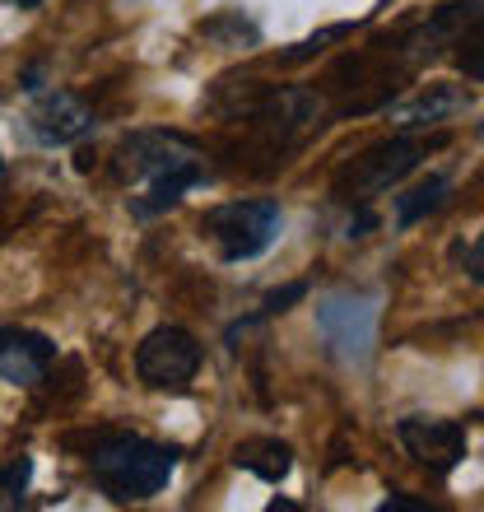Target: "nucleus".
<instances>
[{
  "mask_svg": "<svg viewBox=\"0 0 484 512\" xmlns=\"http://www.w3.org/2000/svg\"><path fill=\"white\" fill-rule=\"evenodd\" d=\"M401 447L410 457L433 475H447L457 471L461 457H466V429H461L457 419H424V415H410L401 419V429H396Z\"/></svg>",
  "mask_w": 484,
  "mask_h": 512,
  "instance_id": "obj_7",
  "label": "nucleus"
},
{
  "mask_svg": "<svg viewBox=\"0 0 484 512\" xmlns=\"http://www.w3.org/2000/svg\"><path fill=\"white\" fill-rule=\"evenodd\" d=\"M266 508H270V512H298V503H289V499H270Z\"/></svg>",
  "mask_w": 484,
  "mask_h": 512,
  "instance_id": "obj_19",
  "label": "nucleus"
},
{
  "mask_svg": "<svg viewBox=\"0 0 484 512\" xmlns=\"http://www.w3.org/2000/svg\"><path fill=\"white\" fill-rule=\"evenodd\" d=\"M447 191H452L447 177H424L419 187H410L405 196H396V224L410 229V224H419L424 215H433V210L447 201Z\"/></svg>",
  "mask_w": 484,
  "mask_h": 512,
  "instance_id": "obj_13",
  "label": "nucleus"
},
{
  "mask_svg": "<svg viewBox=\"0 0 484 512\" xmlns=\"http://www.w3.org/2000/svg\"><path fill=\"white\" fill-rule=\"evenodd\" d=\"M303 294H308V284H289L284 294H270L261 312H266V317H275V312H284V303H294V298H303Z\"/></svg>",
  "mask_w": 484,
  "mask_h": 512,
  "instance_id": "obj_18",
  "label": "nucleus"
},
{
  "mask_svg": "<svg viewBox=\"0 0 484 512\" xmlns=\"http://www.w3.org/2000/svg\"><path fill=\"white\" fill-rule=\"evenodd\" d=\"M461 52H457V66L466 80H480L484 84V38H461L457 42Z\"/></svg>",
  "mask_w": 484,
  "mask_h": 512,
  "instance_id": "obj_16",
  "label": "nucleus"
},
{
  "mask_svg": "<svg viewBox=\"0 0 484 512\" xmlns=\"http://www.w3.org/2000/svg\"><path fill=\"white\" fill-rule=\"evenodd\" d=\"M177 471V447L149 443L135 433H108L89 452V475L112 503L154 499Z\"/></svg>",
  "mask_w": 484,
  "mask_h": 512,
  "instance_id": "obj_2",
  "label": "nucleus"
},
{
  "mask_svg": "<svg viewBox=\"0 0 484 512\" xmlns=\"http://www.w3.org/2000/svg\"><path fill=\"white\" fill-rule=\"evenodd\" d=\"M475 28H484V0H447V5L433 10V19L405 47H415V61H419V56L438 52V42H461L471 38Z\"/></svg>",
  "mask_w": 484,
  "mask_h": 512,
  "instance_id": "obj_10",
  "label": "nucleus"
},
{
  "mask_svg": "<svg viewBox=\"0 0 484 512\" xmlns=\"http://www.w3.org/2000/svg\"><path fill=\"white\" fill-rule=\"evenodd\" d=\"M233 466L261 475L270 485H280L284 475L294 471V452H289V443H280V438H247V443L233 447Z\"/></svg>",
  "mask_w": 484,
  "mask_h": 512,
  "instance_id": "obj_12",
  "label": "nucleus"
},
{
  "mask_svg": "<svg viewBox=\"0 0 484 512\" xmlns=\"http://www.w3.org/2000/svg\"><path fill=\"white\" fill-rule=\"evenodd\" d=\"M14 5H19V10H38L42 0H14Z\"/></svg>",
  "mask_w": 484,
  "mask_h": 512,
  "instance_id": "obj_20",
  "label": "nucleus"
},
{
  "mask_svg": "<svg viewBox=\"0 0 484 512\" xmlns=\"http://www.w3.org/2000/svg\"><path fill=\"white\" fill-rule=\"evenodd\" d=\"M28 126H33V135H38L42 145H75V140H84V135H94L98 117L80 94L52 89V94H42L38 103H33Z\"/></svg>",
  "mask_w": 484,
  "mask_h": 512,
  "instance_id": "obj_8",
  "label": "nucleus"
},
{
  "mask_svg": "<svg viewBox=\"0 0 484 512\" xmlns=\"http://www.w3.org/2000/svg\"><path fill=\"white\" fill-rule=\"evenodd\" d=\"M28 480H33V461H28V457L5 461V475H0V503H5L10 512L19 508V503H24Z\"/></svg>",
  "mask_w": 484,
  "mask_h": 512,
  "instance_id": "obj_14",
  "label": "nucleus"
},
{
  "mask_svg": "<svg viewBox=\"0 0 484 512\" xmlns=\"http://www.w3.org/2000/svg\"><path fill=\"white\" fill-rule=\"evenodd\" d=\"M201 373V345L182 326H154L135 350V378L149 391H187Z\"/></svg>",
  "mask_w": 484,
  "mask_h": 512,
  "instance_id": "obj_5",
  "label": "nucleus"
},
{
  "mask_svg": "<svg viewBox=\"0 0 484 512\" xmlns=\"http://www.w3.org/2000/svg\"><path fill=\"white\" fill-rule=\"evenodd\" d=\"M382 512H433V503L410 499V494H387V499H382Z\"/></svg>",
  "mask_w": 484,
  "mask_h": 512,
  "instance_id": "obj_17",
  "label": "nucleus"
},
{
  "mask_svg": "<svg viewBox=\"0 0 484 512\" xmlns=\"http://www.w3.org/2000/svg\"><path fill=\"white\" fill-rule=\"evenodd\" d=\"M433 145L443 140H415V135H396V140H382V145L363 149L354 163H345L336 177V196L354 205H368L373 196L391 191L401 177H410L419 168V159L429 154Z\"/></svg>",
  "mask_w": 484,
  "mask_h": 512,
  "instance_id": "obj_3",
  "label": "nucleus"
},
{
  "mask_svg": "<svg viewBox=\"0 0 484 512\" xmlns=\"http://www.w3.org/2000/svg\"><path fill=\"white\" fill-rule=\"evenodd\" d=\"M466 103H471V94H461L457 84H429L424 94H415V98H405V103H396V108H391V122L405 126V131H415V126L443 122V117L461 112Z\"/></svg>",
  "mask_w": 484,
  "mask_h": 512,
  "instance_id": "obj_11",
  "label": "nucleus"
},
{
  "mask_svg": "<svg viewBox=\"0 0 484 512\" xmlns=\"http://www.w3.org/2000/svg\"><path fill=\"white\" fill-rule=\"evenodd\" d=\"M452 261H457V266L466 270L475 284H484V233H480V238H471V243L452 247Z\"/></svg>",
  "mask_w": 484,
  "mask_h": 512,
  "instance_id": "obj_15",
  "label": "nucleus"
},
{
  "mask_svg": "<svg viewBox=\"0 0 484 512\" xmlns=\"http://www.w3.org/2000/svg\"><path fill=\"white\" fill-rule=\"evenodd\" d=\"M480 140H484V122H480Z\"/></svg>",
  "mask_w": 484,
  "mask_h": 512,
  "instance_id": "obj_21",
  "label": "nucleus"
},
{
  "mask_svg": "<svg viewBox=\"0 0 484 512\" xmlns=\"http://www.w3.org/2000/svg\"><path fill=\"white\" fill-rule=\"evenodd\" d=\"M56 359V345L42 331H24V326H5L0 336V378L10 387H33L47 378V368Z\"/></svg>",
  "mask_w": 484,
  "mask_h": 512,
  "instance_id": "obj_9",
  "label": "nucleus"
},
{
  "mask_svg": "<svg viewBox=\"0 0 484 512\" xmlns=\"http://www.w3.org/2000/svg\"><path fill=\"white\" fill-rule=\"evenodd\" d=\"M317 326H322V340L331 345L336 359H368L373 350V331H377V308L368 298H354V294H336L326 298L317 308Z\"/></svg>",
  "mask_w": 484,
  "mask_h": 512,
  "instance_id": "obj_6",
  "label": "nucleus"
},
{
  "mask_svg": "<svg viewBox=\"0 0 484 512\" xmlns=\"http://www.w3.org/2000/svg\"><path fill=\"white\" fill-rule=\"evenodd\" d=\"M280 205L275 201H224L205 210L201 233L219 247L224 261H252L280 238Z\"/></svg>",
  "mask_w": 484,
  "mask_h": 512,
  "instance_id": "obj_4",
  "label": "nucleus"
},
{
  "mask_svg": "<svg viewBox=\"0 0 484 512\" xmlns=\"http://www.w3.org/2000/svg\"><path fill=\"white\" fill-rule=\"evenodd\" d=\"M117 173L126 177V182H131V177L145 182V191L131 196V215L154 219V215H163V210H173V205L182 201V191L205 182V163H201V149L191 145L187 135L140 131L121 145Z\"/></svg>",
  "mask_w": 484,
  "mask_h": 512,
  "instance_id": "obj_1",
  "label": "nucleus"
}]
</instances>
